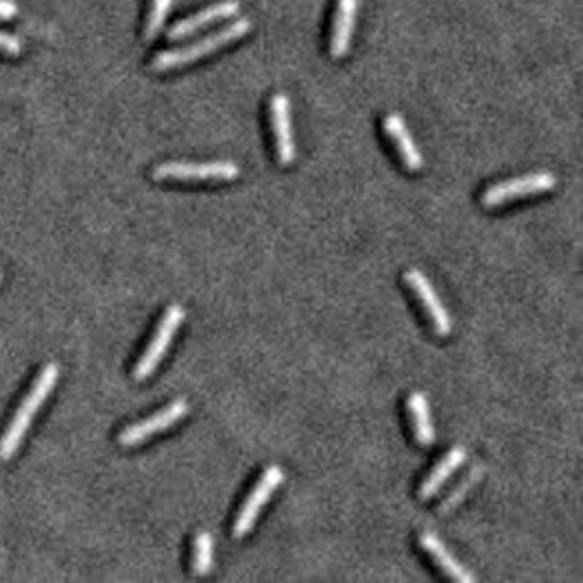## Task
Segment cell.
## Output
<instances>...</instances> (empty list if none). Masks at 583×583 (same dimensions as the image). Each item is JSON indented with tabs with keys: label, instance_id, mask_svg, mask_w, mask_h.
Instances as JSON below:
<instances>
[{
	"label": "cell",
	"instance_id": "cell-8",
	"mask_svg": "<svg viewBox=\"0 0 583 583\" xmlns=\"http://www.w3.org/2000/svg\"><path fill=\"white\" fill-rule=\"evenodd\" d=\"M404 280H407L409 287L418 293L428 317H431V321H433L437 335H450L452 319H450L448 308L442 302V297L437 295L433 282L428 280L420 269H409L407 273H404Z\"/></svg>",
	"mask_w": 583,
	"mask_h": 583
},
{
	"label": "cell",
	"instance_id": "cell-18",
	"mask_svg": "<svg viewBox=\"0 0 583 583\" xmlns=\"http://www.w3.org/2000/svg\"><path fill=\"white\" fill-rule=\"evenodd\" d=\"M481 472H483L481 468H474V470H472V472L468 474V477H466V479H463V481H461V483H459V485L455 487V492H452V494H450V496L446 498V503L442 505V511H450L452 507H455V505H459V503L463 501V498H466V494H468V490H470V487H472L474 483H477V481H479V477H481Z\"/></svg>",
	"mask_w": 583,
	"mask_h": 583
},
{
	"label": "cell",
	"instance_id": "cell-14",
	"mask_svg": "<svg viewBox=\"0 0 583 583\" xmlns=\"http://www.w3.org/2000/svg\"><path fill=\"white\" fill-rule=\"evenodd\" d=\"M466 457H468V450L463 446H455L452 450H448V455L439 461L437 466L431 470V474H428V477L424 479V483L420 487L422 501H426V498H433L439 490H442L444 483L461 468V463L466 461Z\"/></svg>",
	"mask_w": 583,
	"mask_h": 583
},
{
	"label": "cell",
	"instance_id": "cell-10",
	"mask_svg": "<svg viewBox=\"0 0 583 583\" xmlns=\"http://www.w3.org/2000/svg\"><path fill=\"white\" fill-rule=\"evenodd\" d=\"M239 9H241L239 0H221V3H217V5H210L206 9L197 11V14H193V16L175 22V25L169 29V35H166V38L173 40V42L184 40V38H188V35L197 33L199 29L212 25V22L236 16L239 14Z\"/></svg>",
	"mask_w": 583,
	"mask_h": 583
},
{
	"label": "cell",
	"instance_id": "cell-15",
	"mask_svg": "<svg viewBox=\"0 0 583 583\" xmlns=\"http://www.w3.org/2000/svg\"><path fill=\"white\" fill-rule=\"evenodd\" d=\"M409 411L413 418V428H415V437L422 446H431L435 442V426L431 418V404H428V398L422 394V391H413L409 398Z\"/></svg>",
	"mask_w": 583,
	"mask_h": 583
},
{
	"label": "cell",
	"instance_id": "cell-7",
	"mask_svg": "<svg viewBox=\"0 0 583 583\" xmlns=\"http://www.w3.org/2000/svg\"><path fill=\"white\" fill-rule=\"evenodd\" d=\"M188 411H190L188 402L184 398L173 400L169 407H164L156 415H151V418L129 424L125 431L118 435V444H121L123 448H134V446L145 442V439L153 437L156 433L166 431V428H171L173 424H177L182 418H186Z\"/></svg>",
	"mask_w": 583,
	"mask_h": 583
},
{
	"label": "cell",
	"instance_id": "cell-13",
	"mask_svg": "<svg viewBox=\"0 0 583 583\" xmlns=\"http://www.w3.org/2000/svg\"><path fill=\"white\" fill-rule=\"evenodd\" d=\"M420 544H422V549L426 553L433 555V559L439 564V568H442L450 579L461 581V583H474V581H477L472 573H468V570L461 566L459 559L448 551V546L442 540H439L435 533H431V531L422 533L420 535Z\"/></svg>",
	"mask_w": 583,
	"mask_h": 583
},
{
	"label": "cell",
	"instance_id": "cell-2",
	"mask_svg": "<svg viewBox=\"0 0 583 583\" xmlns=\"http://www.w3.org/2000/svg\"><path fill=\"white\" fill-rule=\"evenodd\" d=\"M249 29H252V20L236 18L234 22H230L228 27H223L214 33H208L199 42L188 44V46H184V49H171V51L158 53L156 57H153L151 68L156 70V73H164V70H173L177 66L193 64V62H197V59L208 57L210 53L223 49L225 44L241 40L243 35H247Z\"/></svg>",
	"mask_w": 583,
	"mask_h": 583
},
{
	"label": "cell",
	"instance_id": "cell-12",
	"mask_svg": "<svg viewBox=\"0 0 583 583\" xmlns=\"http://www.w3.org/2000/svg\"><path fill=\"white\" fill-rule=\"evenodd\" d=\"M385 132L391 140L396 142L404 166H407L409 171H422V166H424L422 151L418 149V145H415L409 127H407V123H404V118L400 114H387L385 116Z\"/></svg>",
	"mask_w": 583,
	"mask_h": 583
},
{
	"label": "cell",
	"instance_id": "cell-17",
	"mask_svg": "<svg viewBox=\"0 0 583 583\" xmlns=\"http://www.w3.org/2000/svg\"><path fill=\"white\" fill-rule=\"evenodd\" d=\"M173 7V0H153L149 16H147V25H145V42H153L164 29L166 16Z\"/></svg>",
	"mask_w": 583,
	"mask_h": 583
},
{
	"label": "cell",
	"instance_id": "cell-19",
	"mask_svg": "<svg viewBox=\"0 0 583 583\" xmlns=\"http://www.w3.org/2000/svg\"><path fill=\"white\" fill-rule=\"evenodd\" d=\"M0 51L7 53V55H20L22 53V44L16 38V35L0 31Z\"/></svg>",
	"mask_w": 583,
	"mask_h": 583
},
{
	"label": "cell",
	"instance_id": "cell-3",
	"mask_svg": "<svg viewBox=\"0 0 583 583\" xmlns=\"http://www.w3.org/2000/svg\"><path fill=\"white\" fill-rule=\"evenodd\" d=\"M184 317H186V311L180 304H171L169 308H166L164 317L160 319V326L156 330V335H153V339L147 345L145 354L140 356V361L136 365V370H134V378L136 380H147L153 372L158 370V365L162 363L164 354L169 352L173 337L177 335V330H180Z\"/></svg>",
	"mask_w": 583,
	"mask_h": 583
},
{
	"label": "cell",
	"instance_id": "cell-9",
	"mask_svg": "<svg viewBox=\"0 0 583 583\" xmlns=\"http://www.w3.org/2000/svg\"><path fill=\"white\" fill-rule=\"evenodd\" d=\"M271 127L276 136L278 158L284 166H289L295 160V140H293V125H291V101L287 94H273L271 103Z\"/></svg>",
	"mask_w": 583,
	"mask_h": 583
},
{
	"label": "cell",
	"instance_id": "cell-11",
	"mask_svg": "<svg viewBox=\"0 0 583 583\" xmlns=\"http://www.w3.org/2000/svg\"><path fill=\"white\" fill-rule=\"evenodd\" d=\"M361 0H339L335 22H332L330 35V55L332 59H341L348 55L352 44V33L356 27V16H359Z\"/></svg>",
	"mask_w": 583,
	"mask_h": 583
},
{
	"label": "cell",
	"instance_id": "cell-1",
	"mask_svg": "<svg viewBox=\"0 0 583 583\" xmlns=\"http://www.w3.org/2000/svg\"><path fill=\"white\" fill-rule=\"evenodd\" d=\"M57 378H59V365L46 363L42 367L40 376L35 378L31 391L25 396V400H22L16 415L11 418L5 435L0 437V461H9L11 457L16 455L20 444H22V439H25L27 431L31 428L33 418L38 415V411L42 409V404L49 400L51 391L55 389Z\"/></svg>",
	"mask_w": 583,
	"mask_h": 583
},
{
	"label": "cell",
	"instance_id": "cell-5",
	"mask_svg": "<svg viewBox=\"0 0 583 583\" xmlns=\"http://www.w3.org/2000/svg\"><path fill=\"white\" fill-rule=\"evenodd\" d=\"M557 186V180L553 173H531V175H522V177H514V180H505L501 184H494L490 186L483 193V206L485 208H496V206H503L511 199H518V197H527V195H535V193H546V190H553Z\"/></svg>",
	"mask_w": 583,
	"mask_h": 583
},
{
	"label": "cell",
	"instance_id": "cell-21",
	"mask_svg": "<svg viewBox=\"0 0 583 583\" xmlns=\"http://www.w3.org/2000/svg\"><path fill=\"white\" fill-rule=\"evenodd\" d=\"M0 282H3V273H0Z\"/></svg>",
	"mask_w": 583,
	"mask_h": 583
},
{
	"label": "cell",
	"instance_id": "cell-4",
	"mask_svg": "<svg viewBox=\"0 0 583 583\" xmlns=\"http://www.w3.org/2000/svg\"><path fill=\"white\" fill-rule=\"evenodd\" d=\"M241 169L230 160L219 162H164L153 169L156 180H234Z\"/></svg>",
	"mask_w": 583,
	"mask_h": 583
},
{
	"label": "cell",
	"instance_id": "cell-16",
	"mask_svg": "<svg viewBox=\"0 0 583 583\" xmlns=\"http://www.w3.org/2000/svg\"><path fill=\"white\" fill-rule=\"evenodd\" d=\"M214 564V542L208 531H199L195 538V557H193V573L197 577L210 575Z\"/></svg>",
	"mask_w": 583,
	"mask_h": 583
},
{
	"label": "cell",
	"instance_id": "cell-20",
	"mask_svg": "<svg viewBox=\"0 0 583 583\" xmlns=\"http://www.w3.org/2000/svg\"><path fill=\"white\" fill-rule=\"evenodd\" d=\"M18 14L14 0H0V20H9Z\"/></svg>",
	"mask_w": 583,
	"mask_h": 583
},
{
	"label": "cell",
	"instance_id": "cell-6",
	"mask_svg": "<svg viewBox=\"0 0 583 583\" xmlns=\"http://www.w3.org/2000/svg\"><path fill=\"white\" fill-rule=\"evenodd\" d=\"M282 481H284V474H282L280 466H269L263 472V477L258 479L252 494L247 496L245 505L241 507L239 516H236V520H234V531H232L234 538H245V535L254 529L260 511H263V507L269 501V496L278 490Z\"/></svg>",
	"mask_w": 583,
	"mask_h": 583
}]
</instances>
